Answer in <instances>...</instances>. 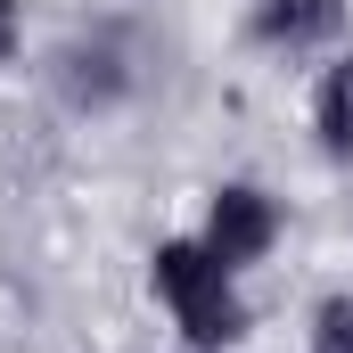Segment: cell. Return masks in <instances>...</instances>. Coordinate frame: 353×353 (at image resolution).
I'll return each instance as SVG.
<instances>
[{
    "label": "cell",
    "mask_w": 353,
    "mask_h": 353,
    "mask_svg": "<svg viewBox=\"0 0 353 353\" xmlns=\"http://www.w3.org/2000/svg\"><path fill=\"white\" fill-rule=\"evenodd\" d=\"M157 288H165V304L181 312V329H189L197 345H222V337H239L230 263H222L214 247H165V255H157Z\"/></svg>",
    "instance_id": "obj_1"
},
{
    "label": "cell",
    "mask_w": 353,
    "mask_h": 353,
    "mask_svg": "<svg viewBox=\"0 0 353 353\" xmlns=\"http://www.w3.org/2000/svg\"><path fill=\"white\" fill-rule=\"evenodd\" d=\"M321 353H353V296L321 304Z\"/></svg>",
    "instance_id": "obj_5"
},
{
    "label": "cell",
    "mask_w": 353,
    "mask_h": 353,
    "mask_svg": "<svg viewBox=\"0 0 353 353\" xmlns=\"http://www.w3.org/2000/svg\"><path fill=\"white\" fill-rule=\"evenodd\" d=\"M271 230H279V214H271L263 189H222V197H214V222H205V247H214L222 263H255L271 247Z\"/></svg>",
    "instance_id": "obj_2"
},
{
    "label": "cell",
    "mask_w": 353,
    "mask_h": 353,
    "mask_svg": "<svg viewBox=\"0 0 353 353\" xmlns=\"http://www.w3.org/2000/svg\"><path fill=\"white\" fill-rule=\"evenodd\" d=\"M321 140H329L337 157H353V66H337V74L321 83Z\"/></svg>",
    "instance_id": "obj_4"
},
{
    "label": "cell",
    "mask_w": 353,
    "mask_h": 353,
    "mask_svg": "<svg viewBox=\"0 0 353 353\" xmlns=\"http://www.w3.org/2000/svg\"><path fill=\"white\" fill-rule=\"evenodd\" d=\"M321 33H337V0H271L263 8V41H321Z\"/></svg>",
    "instance_id": "obj_3"
},
{
    "label": "cell",
    "mask_w": 353,
    "mask_h": 353,
    "mask_svg": "<svg viewBox=\"0 0 353 353\" xmlns=\"http://www.w3.org/2000/svg\"><path fill=\"white\" fill-rule=\"evenodd\" d=\"M17 50V0H0V58Z\"/></svg>",
    "instance_id": "obj_6"
}]
</instances>
